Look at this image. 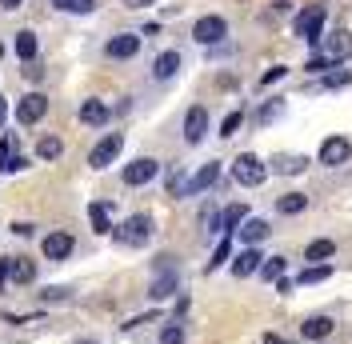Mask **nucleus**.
Segmentation results:
<instances>
[{"label": "nucleus", "instance_id": "nucleus-23", "mask_svg": "<svg viewBox=\"0 0 352 344\" xmlns=\"http://www.w3.org/2000/svg\"><path fill=\"white\" fill-rule=\"evenodd\" d=\"M336 252V244H332L329 237H320V240H312L305 248V260H312V264H329V257Z\"/></svg>", "mask_w": 352, "mask_h": 344}, {"label": "nucleus", "instance_id": "nucleus-39", "mask_svg": "<svg viewBox=\"0 0 352 344\" xmlns=\"http://www.w3.org/2000/svg\"><path fill=\"white\" fill-rule=\"evenodd\" d=\"M184 184H188V176H184V172H173V176H168V193H173V196H184Z\"/></svg>", "mask_w": 352, "mask_h": 344}, {"label": "nucleus", "instance_id": "nucleus-42", "mask_svg": "<svg viewBox=\"0 0 352 344\" xmlns=\"http://www.w3.org/2000/svg\"><path fill=\"white\" fill-rule=\"evenodd\" d=\"M8 280H12V257H0V292H4Z\"/></svg>", "mask_w": 352, "mask_h": 344}, {"label": "nucleus", "instance_id": "nucleus-19", "mask_svg": "<svg viewBox=\"0 0 352 344\" xmlns=\"http://www.w3.org/2000/svg\"><path fill=\"white\" fill-rule=\"evenodd\" d=\"M180 72V52H160L153 61V80H173Z\"/></svg>", "mask_w": 352, "mask_h": 344}, {"label": "nucleus", "instance_id": "nucleus-38", "mask_svg": "<svg viewBox=\"0 0 352 344\" xmlns=\"http://www.w3.org/2000/svg\"><path fill=\"white\" fill-rule=\"evenodd\" d=\"M329 68H336V61H329L324 52H316V56L308 61V72H329Z\"/></svg>", "mask_w": 352, "mask_h": 344}, {"label": "nucleus", "instance_id": "nucleus-15", "mask_svg": "<svg viewBox=\"0 0 352 344\" xmlns=\"http://www.w3.org/2000/svg\"><path fill=\"white\" fill-rule=\"evenodd\" d=\"M104 52H109L112 61H132V56L140 52V36L120 32V36H112V41H109V48H104Z\"/></svg>", "mask_w": 352, "mask_h": 344}, {"label": "nucleus", "instance_id": "nucleus-20", "mask_svg": "<svg viewBox=\"0 0 352 344\" xmlns=\"http://www.w3.org/2000/svg\"><path fill=\"white\" fill-rule=\"evenodd\" d=\"M109 105H100V100H85V105H80V120H85V125H92V129H104V125H109Z\"/></svg>", "mask_w": 352, "mask_h": 344}, {"label": "nucleus", "instance_id": "nucleus-12", "mask_svg": "<svg viewBox=\"0 0 352 344\" xmlns=\"http://www.w3.org/2000/svg\"><path fill=\"white\" fill-rule=\"evenodd\" d=\"M204 132H208V108L192 105L188 108V116H184V140H188V144H200Z\"/></svg>", "mask_w": 352, "mask_h": 344}, {"label": "nucleus", "instance_id": "nucleus-29", "mask_svg": "<svg viewBox=\"0 0 352 344\" xmlns=\"http://www.w3.org/2000/svg\"><path fill=\"white\" fill-rule=\"evenodd\" d=\"M12 156H16V136L4 132V140H0V172L12 169Z\"/></svg>", "mask_w": 352, "mask_h": 344}, {"label": "nucleus", "instance_id": "nucleus-17", "mask_svg": "<svg viewBox=\"0 0 352 344\" xmlns=\"http://www.w3.org/2000/svg\"><path fill=\"white\" fill-rule=\"evenodd\" d=\"M176 288H180V277L176 272H156L153 288H148V301H168Z\"/></svg>", "mask_w": 352, "mask_h": 344}, {"label": "nucleus", "instance_id": "nucleus-44", "mask_svg": "<svg viewBox=\"0 0 352 344\" xmlns=\"http://www.w3.org/2000/svg\"><path fill=\"white\" fill-rule=\"evenodd\" d=\"M32 233H36V228H32V224H24V220H16V224H12V237H32Z\"/></svg>", "mask_w": 352, "mask_h": 344}, {"label": "nucleus", "instance_id": "nucleus-27", "mask_svg": "<svg viewBox=\"0 0 352 344\" xmlns=\"http://www.w3.org/2000/svg\"><path fill=\"white\" fill-rule=\"evenodd\" d=\"M16 56H21L24 65H32V61H36V32H28V28L16 32Z\"/></svg>", "mask_w": 352, "mask_h": 344}, {"label": "nucleus", "instance_id": "nucleus-45", "mask_svg": "<svg viewBox=\"0 0 352 344\" xmlns=\"http://www.w3.org/2000/svg\"><path fill=\"white\" fill-rule=\"evenodd\" d=\"M24 76H28V80H41V76H44V68L36 65V61H32V65L24 68Z\"/></svg>", "mask_w": 352, "mask_h": 344}, {"label": "nucleus", "instance_id": "nucleus-22", "mask_svg": "<svg viewBox=\"0 0 352 344\" xmlns=\"http://www.w3.org/2000/svg\"><path fill=\"white\" fill-rule=\"evenodd\" d=\"M244 220H248V208H244V204H228V208L220 213V233H228V237H232Z\"/></svg>", "mask_w": 352, "mask_h": 344}, {"label": "nucleus", "instance_id": "nucleus-6", "mask_svg": "<svg viewBox=\"0 0 352 344\" xmlns=\"http://www.w3.org/2000/svg\"><path fill=\"white\" fill-rule=\"evenodd\" d=\"M120 149H124V136H120V132H109V136H104V140H100L96 149L88 152V164H92L96 172H100V169H109L112 160L120 156Z\"/></svg>", "mask_w": 352, "mask_h": 344}, {"label": "nucleus", "instance_id": "nucleus-36", "mask_svg": "<svg viewBox=\"0 0 352 344\" xmlns=\"http://www.w3.org/2000/svg\"><path fill=\"white\" fill-rule=\"evenodd\" d=\"M241 120H244V112H228V116H224V125H220V136H224V140H228V136H236Z\"/></svg>", "mask_w": 352, "mask_h": 344}, {"label": "nucleus", "instance_id": "nucleus-26", "mask_svg": "<svg viewBox=\"0 0 352 344\" xmlns=\"http://www.w3.org/2000/svg\"><path fill=\"white\" fill-rule=\"evenodd\" d=\"M332 277V264H308V268H300L296 272V284H320V280H329Z\"/></svg>", "mask_w": 352, "mask_h": 344}, {"label": "nucleus", "instance_id": "nucleus-32", "mask_svg": "<svg viewBox=\"0 0 352 344\" xmlns=\"http://www.w3.org/2000/svg\"><path fill=\"white\" fill-rule=\"evenodd\" d=\"M224 260H232V240H228V237L217 244V252H212V260H208V272H217Z\"/></svg>", "mask_w": 352, "mask_h": 344}, {"label": "nucleus", "instance_id": "nucleus-49", "mask_svg": "<svg viewBox=\"0 0 352 344\" xmlns=\"http://www.w3.org/2000/svg\"><path fill=\"white\" fill-rule=\"evenodd\" d=\"M4 116H8V100L0 96V129H4Z\"/></svg>", "mask_w": 352, "mask_h": 344}, {"label": "nucleus", "instance_id": "nucleus-46", "mask_svg": "<svg viewBox=\"0 0 352 344\" xmlns=\"http://www.w3.org/2000/svg\"><path fill=\"white\" fill-rule=\"evenodd\" d=\"M292 288H296V280H288V277L276 280V292H292Z\"/></svg>", "mask_w": 352, "mask_h": 344}, {"label": "nucleus", "instance_id": "nucleus-33", "mask_svg": "<svg viewBox=\"0 0 352 344\" xmlns=\"http://www.w3.org/2000/svg\"><path fill=\"white\" fill-rule=\"evenodd\" d=\"M160 344H184V324L180 321L164 324V328H160Z\"/></svg>", "mask_w": 352, "mask_h": 344}, {"label": "nucleus", "instance_id": "nucleus-4", "mask_svg": "<svg viewBox=\"0 0 352 344\" xmlns=\"http://www.w3.org/2000/svg\"><path fill=\"white\" fill-rule=\"evenodd\" d=\"M156 172H160V160H153V156H140V160L124 164L120 180H124L129 189H140V184H153V180H156Z\"/></svg>", "mask_w": 352, "mask_h": 344}, {"label": "nucleus", "instance_id": "nucleus-31", "mask_svg": "<svg viewBox=\"0 0 352 344\" xmlns=\"http://www.w3.org/2000/svg\"><path fill=\"white\" fill-rule=\"evenodd\" d=\"M60 12H76V17H88L92 8H96V0H52Z\"/></svg>", "mask_w": 352, "mask_h": 344}, {"label": "nucleus", "instance_id": "nucleus-2", "mask_svg": "<svg viewBox=\"0 0 352 344\" xmlns=\"http://www.w3.org/2000/svg\"><path fill=\"white\" fill-rule=\"evenodd\" d=\"M232 176H236V184H244V189H261L264 180H268V164H264L261 156H252V152H241L232 160Z\"/></svg>", "mask_w": 352, "mask_h": 344}, {"label": "nucleus", "instance_id": "nucleus-21", "mask_svg": "<svg viewBox=\"0 0 352 344\" xmlns=\"http://www.w3.org/2000/svg\"><path fill=\"white\" fill-rule=\"evenodd\" d=\"M332 328H336L332 316H308V321L300 324V336H305V341H324Z\"/></svg>", "mask_w": 352, "mask_h": 344}, {"label": "nucleus", "instance_id": "nucleus-16", "mask_svg": "<svg viewBox=\"0 0 352 344\" xmlns=\"http://www.w3.org/2000/svg\"><path fill=\"white\" fill-rule=\"evenodd\" d=\"M261 264H264V257H261V248H244V252H236L232 257V277H252V272H261Z\"/></svg>", "mask_w": 352, "mask_h": 344}, {"label": "nucleus", "instance_id": "nucleus-24", "mask_svg": "<svg viewBox=\"0 0 352 344\" xmlns=\"http://www.w3.org/2000/svg\"><path fill=\"white\" fill-rule=\"evenodd\" d=\"M308 208V196L305 193H285L280 200H276V213L280 216H296V213H305Z\"/></svg>", "mask_w": 352, "mask_h": 344}, {"label": "nucleus", "instance_id": "nucleus-47", "mask_svg": "<svg viewBox=\"0 0 352 344\" xmlns=\"http://www.w3.org/2000/svg\"><path fill=\"white\" fill-rule=\"evenodd\" d=\"M264 344H288L285 336H276V332H264Z\"/></svg>", "mask_w": 352, "mask_h": 344}, {"label": "nucleus", "instance_id": "nucleus-10", "mask_svg": "<svg viewBox=\"0 0 352 344\" xmlns=\"http://www.w3.org/2000/svg\"><path fill=\"white\" fill-rule=\"evenodd\" d=\"M72 248H76V240L68 237V233H48V237L41 240L44 260H68L72 257Z\"/></svg>", "mask_w": 352, "mask_h": 344}, {"label": "nucleus", "instance_id": "nucleus-51", "mask_svg": "<svg viewBox=\"0 0 352 344\" xmlns=\"http://www.w3.org/2000/svg\"><path fill=\"white\" fill-rule=\"evenodd\" d=\"M76 344H100V341H92V336H85V341H76Z\"/></svg>", "mask_w": 352, "mask_h": 344}, {"label": "nucleus", "instance_id": "nucleus-30", "mask_svg": "<svg viewBox=\"0 0 352 344\" xmlns=\"http://www.w3.org/2000/svg\"><path fill=\"white\" fill-rule=\"evenodd\" d=\"M60 152H65V144H60L56 136H41V144H36V156H41V160H56Z\"/></svg>", "mask_w": 352, "mask_h": 344}, {"label": "nucleus", "instance_id": "nucleus-1", "mask_svg": "<svg viewBox=\"0 0 352 344\" xmlns=\"http://www.w3.org/2000/svg\"><path fill=\"white\" fill-rule=\"evenodd\" d=\"M153 216L148 213H132L129 220H120L116 228H112V237H116V244H124V248H144L148 240H153Z\"/></svg>", "mask_w": 352, "mask_h": 344}, {"label": "nucleus", "instance_id": "nucleus-37", "mask_svg": "<svg viewBox=\"0 0 352 344\" xmlns=\"http://www.w3.org/2000/svg\"><path fill=\"white\" fill-rule=\"evenodd\" d=\"M200 224H204V233H220V213L212 208V204L204 208V216H200Z\"/></svg>", "mask_w": 352, "mask_h": 344}, {"label": "nucleus", "instance_id": "nucleus-7", "mask_svg": "<svg viewBox=\"0 0 352 344\" xmlns=\"http://www.w3.org/2000/svg\"><path fill=\"white\" fill-rule=\"evenodd\" d=\"M224 36H228V21L224 17H200L192 24V41L197 44H220Z\"/></svg>", "mask_w": 352, "mask_h": 344}, {"label": "nucleus", "instance_id": "nucleus-3", "mask_svg": "<svg viewBox=\"0 0 352 344\" xmlns=\"http://www.w3.org/2000/svg\"><path fill=\"white\" fill-rule=\"evenodd\" d=\"M324 4H308L305 12L292 21V28H296V36L300 41H308V44H320V36H324Z\"/></svg>", "mask_w": 352, "mask_h": 344}, {"label": "nucleus", "instance_id": "nucleus-34", "mask_svg": "<svg viewBox=\"0 0 352 344\" xmlns=\"http://www.w3.org/2000/svg\"><path fill=\"white\" fill-rule=\"evenodd\" d=\"M280 112H285V100H268V105H264L261 112H256V125H272V120H276Z\"/></svg>", "mask_w": 352, "mask_h": 344}, {"label": "nucleus", "instance_id": "nucleus-11", "mask_svg": "<svg viewBox=\"0 0 352 344\" xmlns=\"http://www.w3.org/2000/svg\"><path fill=\"white\" fill-rule=\"evenodd\" d=\"M217 180H220V160H208V164H200V172H192V176H188V184H184V196L204 193V189H212Z\"/></svg>", "mask_w": 352, "mask_h": 344}, {"label": "nucleus", "instance_id": "nucleus-13", "mask_svg": "<svg viewBox=\"0 0 352 344\" xmlns=\"http://www.w3.org/2000/svg\"><path fill=\"white\" fill-rule=\"evenodd\" d=\"M268 233H272V224H268V220H261V216H248L241 228H236V237L244 240V248H256L261 240H268Z\"/></svg>", "mask_w": 352, "mask_h": 344}, {"label": "nucleus", "instance_id": "nucleus-35", "mask_svg": "<svg viewBox=\"0 0 352 344\" xmlns=\"http://www.w3.org/2000/svg\"><path fill=\"white\" fill-rule=\"evenodd\" d=\"M344 85H352L349 68H332V72H324V88H344Z\"/></svg>", "mask_w": 352, "mask_h": 344}, {"label": "nucleus", "instance_id": "nucleus-14", "mask_svg": "<svg viewBox=\"0 0 352 344\" xmlns=\"http://www.w3.org/2000/svg\"><path fill=\"white\" fill-rule=\"evenodd\" d=\"M88 220H92V233H96V237H109L112 228H116V224H112L109 200H92V204H88Z\"/></svg>", "mask_w": 352, "mask_h": 344}, {"label": "nucleus", "instance_id": "nucleus-41", "mask_svg": "<svg viewBox=\"0 0 352 344\" xmlns=\"http://www.w3.org/2000/svg\"><path fill=\"white\" fill-rule=\"evenodd\" d=\"M41 297H44V304H56V301H68V288H56V284H52V288H44Z\"/></svg>", "mask_w": 352, "mask_h": 344}, {"label": "nucleus", "instance_id": "nucleus-50", "mask_svg": "<svg viewBox=\"0 0 352 344\" xmlns=\"http://www.w3.org/2000/svg\"><path fill=\"white\" fill-rule=\"evenodd\" d=\"M129 8H144V4H156V0H124Z\"/></svg>", "mask_w": 352, "mask_h": 344}, {"label": "nucleus", "instance_id": "nucleus-43", "mask_svg": "<svg viewBox=\"0 0 352 344\" xmlns=\"http://www.w3.org/2000/svg\"><path fill=\"white\" fill-rule=\"evenodd\" d=\"M156 316H160V312H144V316H132L129 324H120V328H140V324H153Z\"/></svg>", "mask_w": 352, "mask_h": 344}, {"label": "nucleus", "instance_id": "nucleus-18", "mask_svg": "<svg viewBox=\"0 0 352 344\" xmlns=\"http://www.w3.org/2000/svg\"><path fill=\"white\" fill-rule=\"evenodd\" d=\"M308 169V156H300V152H292V156H272V172H280V176H300V172Z\"/></svg>", "mask_w": 352, "mask_h": 344}, {"label": "nucleus", "instance_id": "nucleus-5", "mask_svg": "<svg viewBox=\"0 0 352 344\" xmlns=\"http://www.w3.org/2000/svg\"><path fill=\"white\" fill-rule=\"evenodd\" d=\"M352 156V140L349 136H329V140H320V164L324 169H340V164H349Z\"/></svg>", "mask_w": 352, "mask_h": 344}, {"label": "nucleus", "instance_id": "nucleus-25", "mask_svg": "<svg viewBox=\"0 0 352 344\" xmlns=\"http://www.w3.org/2000/svg\"><path fill=\"white\" fill-rule=\"evenodd\" d=\"M12 280L16 284H32L36 280V260H28V257H12Z\"/></svg>", "mask_w": 352, "mask_h": 344}, {"label": "nucleus", "instance_id": "nucleus-28", "mask_svg": "<svg viewBox=\"0 0 352 344\" xmlns=\"http://www.w3.org/2000/svg\"><path fill=\"white\" fill-rule=\"evenodd\" d=\"M285 277V257H268L261 264V280H268V284H276V280Z\"/></svg>", "mask_w": 352, "mask_h": 344}, {"label": "nucleus", "instance_id": "nucleus-8", "mask_svg": "<svg viewBox=\"0 0 352 344\" xmlns=\"http://www.w3.org/2000/svg\"><path fill=\"white\" fill-rule=\"evenodd\" d=\"M44 112H48V96L44 92H24V100L16 105V120H21V129L24 125H41Z\"/></svg>", "mask_w": 352, "mask_h": 344}, {"label": "nucleus", "instance_id": "nucleus-9", "mask_svg": "<svg viewBox=\"0 0 352 344\" xmlns=\"http://www.w3.org/2000/svg\"><path fill=\"white\" fill-rule=\"evenodd\" d=\"M320 44H324V56L336 61V65L352 56V32H344V28H336V32H329V36H320Z\"/></svg>", "mask_w": 352, "mask_h": 344}, {"label": "nucleus", "instance_id": "nucleus-48", "mask_svg": "<svg viewBox=\"0 0 352 344\" xmlns=\"http://www.w3.org/2000/svg\"><path fill=\"white\" fill-rule=\"evenodd\" d=\"M24 0H0V8H8V12H12V8H21Z\"/></svg>", "mask_w": 352, "mask_h": 344}, {"label": "nucleus", "instance_id": "nucleus-40", "mask_svg": "<svg viewBox=\"0 0 352 344\" xmlns=\"http://www.w3.org/2000/svg\"><path fill=\"white\" fill-rule=\"evenodd\" d=\"M285 76H288V68L276 65V68H268V72L261 76V85H276V80H285Z\"/></svg>", "mask_w": 352, "mask_h": 344}]
</instances>
